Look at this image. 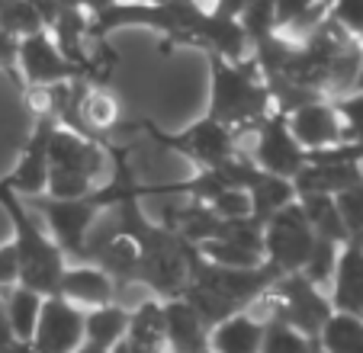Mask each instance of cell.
I'll list each match as a JSON object with an SVG mask.
<instances>
[{
  "label": "cell",
  "instance_id": "cell-1",
  "mask_svg": "<svg viewBox=\"0 0 363 353\" xmlns=\"http://www.w3.org/2000/svg\"><path fill=\"white\" fill-rule=\"evenodd\" d=\"M274 279H277V270H270L267 264L222 267L199 254V260L190 270V279H186L184 292H180V299H186L196 308L199 318L206 321V327H213L216 321L228 318L232 312H241Z\"/></svg>",
  "mask_w": 363,
  "mask_h": 353
},
{
  "label": "cell",
  "instance_id": "cell-2",
  "mask_svg": "<svg viewBox=\"0 0 363 353\" xmlns=\"http://www.w3.org/2000/svg\"><path fill=\"white\" fill-rule=\"evenodd\" d=\"M209 71H213V81H209V113L206 116L219 119L235 135L251 132L274 113L267 81L251 62V55L238 62L209 55Z\"/></svg>",
  "mask_w": 363,
  "mask_h": 353
},
{
  "label": "cell",
  "instance_id": "cell-3",
  "mask_svg": "<svg viewBox=\"0 0 363 353\" xmlns=\"http://www.w3.org/2000/svg\"><path fill=\"white\" fill-rule=\"evenodd\" d=\"M113 174L110 142L58 125L48 138V196L81 199L96 193Z\"/></svg>",
  "mask_w": 363,
  "mask_h": 353
},
{
  "label": "cell",
  "instance_id": "cell-4",
  "mask_svg": "<svg viewBox=\"0 0 363 353\" xmlns=\"http://www.w3.org/2000/svg\"><path fill=\"white\" fill-rule=\"evenodd\" d=\"M0 206L13 225V254H16V283L35 289L39 296H58V283L68 267L65 251L55 245V238L42 228L39 215L26 206V199L0 186Z\"/></svg>",
  "mask_w": 363,
  "mask_h": 353
},
{
  "label": "cell",
  "instance_id": "cell-5",
  "mask_svg": "<svg viewBox=\"0 0 363 353\" xmlns=\"http://www.w3.org/2000/svg\"><path fill=\"white\" fill-rule=\"evenodd\" d=\"M261 245H264V264L270 270H277V276L299 273L306 267L312 245H315V231L306 222V212H302L299 199L280 206L261 225Z\"/></svg>",
  "mask_w": 363,
  "mask_h": 353
},
{
  "label": "cell",
  "instance_id": "cell-6",
  "mask_svg": "<svg viewBox=\"0 0 363 353\" xmlns=\"http://www.w3.org/2000/svg\"><path fill=\"white\" fill-rule=\"evenodd\" d=\"M142 129L148 132L151 142L164 145V148L177 151V155L190 157L193 164H199V170H213L219 164H225L228 157L241 155L238 151V135L228 125H222L213 116H203L193 125H186L184 132H161L155 123L145 119Z\"/></svg>",
  "mask_w": 363,
  "mask_h": 353
},
{
  "label": "cell",
  "instance_id": "cell-7",
  "mask_svg": "<svg viewBox=\"0 0 363 353\" xmlns=\"http://www.w3.org/2000/svg\"><path fill=\"white\" fill-rule=\"evenodd\" d=\"M238 151L251 164H257L274 176H283V180H293L306 167V148L293 138L286 116L280 113H270L261 125H254L251 132H241Z\"/></svg>",
  "mask_w": 363,
  "mask_h": 353
},
{
  "label": "cell",
  "instance_id": "cell-8",
  "mask_svg": "<svg viewBox=\"0 0 363 353\" xmlns=\"http://www.w3.org/2000/svg\"><path fill=\"white\" fill-rule=\"evenodd\" d=\"M26 206L35 215L45 218L48 235L65 251L68 264L87 260V231L94 225V218L100 215V206H96L94 196L55 199V196H48V193H42V196H29Z\"/></svg>",
  "mask_w": 363,
  "mask_h": 353
},
{
  "label": "cell",
  "instance_id": "cell-9",
  "mask_svg": "<svg viewBox=\"0 0 363 353\" xmlns=\"http://www.w3.org/2000/svg\"><path fill=\"white\" fill-rule=\"evenodd\" d=\"M16 65H20L23 87H52V84H65V81H90L87 71H84L81 65H74L68 55L55 45V39L48 35V29L23 35Z\"/></svg>",
  "mask_w": 363,
  "mask_h": 353
},
{
  "label": "cell",
  "instance_id": "cell-10",
  "mask_svg": "<svg viewBox=\"0 0 363 353\" xmlns=\"http://www.w3.org/2000/svg\"><path fill=\"white\" fill-rule=\"evenodd\" d=\"M274 292L280 299V321L289 327H296L306 337H318L322 325L328 321V315L335 312L328 302V292L322 286H315L312 279H306L302 273H283L277 276Z\"/></svg>",
  "mask_w": 363,
  "mask_h": 353
},
{
  "label": "cell",
  "instance_id": "cell-11",
  "mask_svg": "<svg viewBox=\"0 0 363 353\" xmlns=\"http://www.w3.org/2000/svg\"><path fill=\"white\" fill-rule=\"evenodd\" d=\"M29 344L42 353H71L84 344V308L71 306L65 296H45Z\"/></svg>",
  "mask_w": 363,
  "mask_h": 353
},
{
  "label": "cell",
  "instance_id": "cell-12",
  "mask_svg": "<svg viewBox=\"0 0 363 353\" xmlns=\"http://www.w3.org/2000/svg\"><path fill=\"white\" fill-rule=\"evenodd\" d=\"M52 129H55L52 116H35L26 148H23L16 167L0 180V186H7L10 193H16L23 199L42 196L48 190V138H52Z\"/></svg>",
  "mask_w": 363,
  "mask_h": 353
},
{
  "label": "cell",
  "instance_id": "cell-13",
  "mask_svg": "<svg viewBox=\"0 0 363 353\" xmlns=\"http://www.w3.org/2000/svg\"><path fill=\"white\" fill-rule=\"evenodd\" d=\"M286 125H289V132H293V138L306 151H325V148H335V145L347 142L335 100L302 103L293 113H286Z\"/></svg>",
  "mask_w": 363,
  "mask_h": 353
},
{
  "label": "cell",
  "instance_id": "cell-14",
  "mask_svg": "<svg viewBox=\"0 0 363 353\" xmlns=\"http://www.w3.org/2000/svg\"><path fill=\"white\" fill-rule=\"evenodd\" d=\"M58 296L71 302L77 308H96L106 306V302L119 299V286L113 283V276L106 270H100L90 260H81V264H68L62 273V283H58Z\"/></svg>",
  "mask_w": 363,
  "mask_h": 353
},
{
  "label": "cell",
  "instance_id": "cell-15",
  "mask_svg": "<svg viewBox=\"0 0 363 353\" xmlns=\"http://www.w3.org/2000/svg\"><path fill=\"white\" fill-rule=\"evenodd\" d=\"M325 292H328V302L335 312L363 318V245L344 241Z\"/></svg>",
  "mask_w": 363,
  "mask_h": 353
},
{
  "label": "cell",
  "instance_id": "cell-16",
  "mask_svg": "<svg viewBox=\"0 0 363 353\" xmlns=\"http://www.w3.org/2000/svg\"><path fill=\"white\" fill-rule=\"evenodd\" d=\"M119 119H123V106H119V96L113 94L106 84H90V81H84L81 94H77L74 132L106 142V135H110V132L119 125Z\"/></svg>",
  "mask_w": 363,
  "mask_h": 353
},
{
  "label": "cell",
  "instance_id": "cell-17",
  "mask_svg": "<svg viewBox=\"0 0 363 353\" xmlns=\"http://www.w3.org/2000/svg\"><path fill=\"white\" fill-rule=\"evenodd\" d=\"M167 353H199L209 347V327L186 299H164Z\"/></svg>",
  "mask_w": 363,
  "mask_h": 353
},
{
  "label": "cell",
  "instance_id": "cell-18",
  "mask_svg": "<svg viewBox=\"0 0 363 353\" xmlns=\"http://www.w3.org/2000/svg\"><path fill=\"white\" fill-rule=\"evenodd\" d=\"M264 334H267V325H261L247 308H241V312H232L228 318L216 321L209 327V350L213 353H261Z\"/></svg>",
  "mask_w": 363,
  "mask_h": 353
},
{
  "label": "cell",
  "instance_id": "cell-19",
  "mask_svg": "<svg viewBox=\"0 0 363 353\" xmlns=\"http://www.w3.org/2000/svg\"><path fill=\"white\" fill-rule=\"evenodd\" d=\"M125 340L145 353H167V334H164V302L151 296L148 302L129 312V327Z\"/></svg>",
  "mask_w": 363,
  "mask_h": 353
},
{
  "label": "cell",
  "instance_id": "cell-20",
  "mask_svg": "<svg viewBox=\"0 0 363 353\" xmlns=\"http://www.w3.org/2000/svg\"><path fill=\"white\" fill-rule=\"evenodd\" d=\"M129 312L123 302H106V306H96L84 312V340L96 344L103 350L116 347L125 337V327H129Z\"/></svg>",
  "mask_w": 363,
  "mask_h": 353
},
{
  "label": "cell",
  "instance_id": "cell-21",
  "mask_svg": "<svg viewBox=\"0 0 363 353\" xmlns=\"http://www.w3.org/2000/svg\"><path fill=\"white\" fill-rule=\"evenodd\" d=\"M4 292V315H7V325H10V334H13V340H29L35 331V321H39V312H42V299L45 296H39L35 289H29V286H7Z\"/></svg>",
  "mask_w": 363,
  "mask_h": 353
},
{
  "label": "cell",
  "instance_id": "cell-22",
  "mask_svg": "<svg viewBox=\"0 0 363 353\" xmlns=\"http://www.w3.org/2000/svg\"><path fill=\"white\" fill-rule=\"evenodd\" d=\"M296 199H299L302 212H306V222L315 231V238H331L337 245L347 241V231H344L335 196H328V193H299Z\"/></svg>",
  "mask_w": 363,
  "mask_h": 353
},
{
  "label": "cell",
  "instance_id": "cell-23",
  "mask_svg": "<svg viewBox=\"0 0 363 353\" xmlns=\"http://www.w3.org/2000/svg\"><path fill=\"white\" fill-rule=\"evenodd\" d=\"M318 344L325 353H363V318L331 312L318 331Z\"/></svg>",
  "mask_w": 363,
  "mask_h": 353
},
{
  "label": "cell",
  "instance_id": "cell-24",
  "mask_svg": "<svg viewBox=\"0 0 363 353\" xmlns=\"http://www.w3.org/2000/svg\"><path fill=\"white\" fill-rule=\"evenodd\" d=\"M238 26L245 29L247 42H261L267 35L277 33V10H274V0H247L245 10L238 16Z\"/></svg>",
  "mask_w": 363,
  "mask_h": 353
},
{
  "label": "cell",
  "instance_id": "cell-25",
  "mask_svg": "<svg viewBox=\"0 0 363 353\" xmlns=\"http://www.w3.org/2000/svg\"><path fill=\"white\" fill-rule=\"evenodd\" d=\"M337 254H341V245L331 238H315V245H312V254H308L306 267H302V276L312 279L315 286H322V289H328L331 283V273H335V264H337Z\"/></svg>",
  "mask_w": 363,
  "mask_h": 353
},
{
  "label": "cell",
  "instance_id": "cell-26",
  "mask_svg": "<svg viewBox=\"0 0 363 353\" xmlns=\"http://www.w3.org/2000/svg\"><path fill=\"white\" fill-rule=\"evenodd\" d=\"M337 212H341L344 231H347V241H357L363 245V180H357L354 186L341 190L335 196Z\"/></svg>",
  "mask_w": 363,
  "mask_h": 353
},
{
  "label": "cell",
  "instance_id": "cell-27",
  "mask_svg": "<svg viewBox=\"0 0 363 353\" xmlns=\"http://www.w3.org/2000/svg\"><path fill=\"white\" fill-rule=\"evenodd\" d=\"M312 344L315 337H306L296 327L283 325V321H274L264 334V347L261 353H312Z\"/></svg>",
  "mask_w": 363,
  "mask_h": 353
},
{
  "label": "cell",
  "instance_id": "cell-28",
  "mask_svg": "<svg viewBox=\"0 0 363 353\" xmlns=\"http://www.w3.org/2000/svg\"><path fill=\"white\" fill-rule=\"evenodd\" d=\"M206 206H209L222 222H245V218H251V196H247V190H241V186H228V190H222L219 196H213Z\"/></svg>",
  "mask_w": 363,
  "mask_h": 353
},
{
  "label": "cell",
  "instance_id": "cell-29",
  "mask_svg": "<svg viewBox=\"0 0 363 353\" xmlns=\"http://www.w3.org/2000/svg\"><path fill=\"white\" fill-rule=\"evenodd\" d=\"M328 20L354 39H363V0H328Z\"/></svg>",
  "mask_w": 363,
  "mask_h": 353
},
{
  "label": "cell",
  "instance_id": "cell-30",
  "mask_svg": "<svg viewBox=\"0 0 363 353\" xmlns=\"http://www.w3.org/2000/svg\"><path fill=\"white\" fill-rule=\"evenodd\" d=\"M16 55H20V35L7 33V29H0V71L10 77V84H13V87H23Z\"/></svg>",
  "mask_w": 363,
  "mask_h": 353
},
{
  "label": "cell",
  "instance_id": "cell-31",
  "mask_svg": "<svg viewBox=\"0 0 363 353\" xmlns=\"http://www.w3.org/2000/svg\"><path fill=\"white\" fill-rule=\"evenodd\" d=\"M16 283V254H13V245H4L0 247V289Z\"/></svg>",
  "mask_w": 363,
  "mask_h": 353
},
{
  "label": "cell",
  "instance_id": "cell-32",
  "mask_svg": "<svg viewBox=\"0 0 363 353\" xmlns=\"http://www.w3.org/2000/svg\"><path fill=\"white\" fill-rule=\"evenodd\" d=\"M245 4L247 0H209V10H213L216 16H222V20H238Z\"/></svg>",
  "mask_w": 363,
  "mask_h": 353
},
{
  "label": "cell",
  "instance_id": "cell-33",
  "mask_svg": "<svg viewBox=\"0 0 363 353\" xmlns=\"http://www.w3.org/2000/svg\"><path fill=\"white\" fill-rule=\"evenodd\" d=\"M74 4L81 10H87L90 16H100V13H106V10H110L116 0H74Z\"/></svg>",
  "mask_w": 363,
  "mask_h": 353
},
{
  "label": "cell",
  "instance_id": "cell-34",
  "mask_svg": "<svg viewBox=\"0 0 363 353\" xmlns=\"http://www.w3.org/2000/svg\"><path fill=\"white\" fill-rule=\"evenodd\" d=\"M7 353H42V350H35L29 340H13V344L7 347Z\"/></svg>",
  "mask_w": 363,
  "mask_h": 353
},
{
  "label": "cell",
  "instance_id": "cell-35",
  "mask_svg": "<svg viewBox=\"0 0 363 353\" xmlns=\"http://www.w3.org/2000/svg\"><path fill=\"white\" fill-rule=\"evenodd\" d=\"M110 353H145V350H138V347H132V344H129V340H125V337H123V340H119V344H116V347H110Z\"/></svg>",
  "mask_w": 363,
  "mask_h": 353
},
{
  "label": "cell",
  "instance_id": "cell-36",
  "mask_svg": "<svg viewBox=\"0 0 363 353\" xmlns=\"http://www.w3.org/2000/svg\"><path fill=\"white\" fill-rule=\"evenodd\" d=\"M354 90H363V39H360V62H357V81Z\"/></svg>",
  "mask_w": 363,
  "mask_h": 353
},
{
  "label": "cell",
  "instance_id": "cell-37",
  "mask_svg": "<svg viewBox=\"0 0 363 353\" xmlns=\"http://www.w3.org/2000/svg\"><path fill=\"white\" fill-rule=\"evenodd\" d=\"M71 353H110V350H103V347H96V344H87V340H84L81 347H74V350Z\"/></svg>",
  "mask_w": 363,
  "mask_h": 353
},
{
  "label": "cell",
  "instance_id": "cell-38",
  "mask_svg": "<svg viewBox=\"0 0 363 353\" xmlns=\"http://www.w3.org/2000/svg\"><path fill=\"white\" fill-rule=\"evenodd\" d=\"M129 4H161V0H129Z\"/></svg>",
  "mask_w": 363,
  "mask_h": 353
},
{
  "label": "cell",
  "instance_id": "cell-39",
  "mask_svg": "<svg viewBox=\"0 0 363 353\" xmlns=\"http://www.w3.org/2000/svg\"><path fill=\"white\" fill-rule=\"evenodd\" d=\"M199 353H213V350H209V347H206V350H199Z\"/></svg>",
  "mask_w": 363,
  "mask_h": 353
},
{
  "label": "cell",
  "instance_id": "cell-40",
  "mask_svg": "<svg viewBox=\"0 0 363 353\" xmlns=\"http://www.w3.org/2000/svg\"><path fill=\"white\" fill-rule=\"evenodd\" d=\"M199 4H206V7H209V0H199Z\"/></svg>",
  "mask_w": 363,
  "mask_h": 353
}]
</instances>
